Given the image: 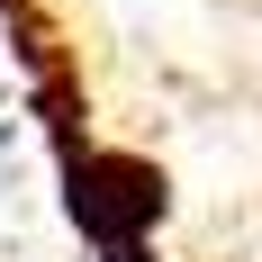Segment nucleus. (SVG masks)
Here are the masks:
<instances>
[{
    "mask_svg": "<svg viewBox=\"0 0 262 262\" xmlns=\"http://www.w3.org/2000/svg\"><path fill=\"white\" fill-rule=\"evenodd\" d=\"M63 208H73V226L91 235V253L100 262H145V244H154L163 226V172L145 154H118V145H73L63 154Z\"/></svg>",
    "mask_w": 262,
    "mask_h": 262,
    "instance_id": "obj_1",
    "label": "nucleus"
},
{
    "mask_svg": "<svg viewBox=\"0 0 262 262\" xmlns=\"http://www.w3.org/2000/svg\"><path fill=\"white\" fill-rule=\"evenodd\" d=\"M9 145H18V127H9V118H0V172H9Z\"/></svg>",
    "mask_w": 262,
    "mask_h": 262,
    "instance_id": "obj_2",
    "label": "nucleus"
}]
</instances>
